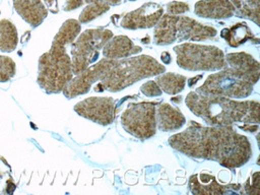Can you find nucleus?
Listing matches in <instances>:
<instances>
[{"label":"nucleus","instance_id":"obj_1","mask_svg":"<svg viewBox=\"0 0 260 195\" xmlns=\"http://www.w3.org/2000/svg\"><path fill=\"white\" fill-rule=\"evenodd\" d=\"M191 122L187 129L169 138V144L179 152L214 160L229 169L242 167L252 157L249 139L232 126H202Z\"/></svg>","mask_w":260,"mask_h":195},{"label":"nucleus","instance_id":"obj_2","mask_svg":"<svg viewBox=\"0 0 260 195\" xmlns=\"http://www.w3.org/2000/svg\"><path fill=\"white\" fill-rule=\"evenodd\" d=\"M185 103L195 116L210 126H232L239 122L259 123L260 104L255 100L236 101L221 95L190 91Z\"/></svg>","mask_w":260,"mask_h":195},{"label":"nucleus","instance_id":"obj_3","mask_svg":"<svg viewBox=\"0 0 260 195\" xmlns=\"http://www.w3.org/2000/svg\"><path fill=\"white\" fill-rule=\"evenodd\" d=\"M165 71L166 67L148 55L118 59L105 72L93 89L118 92L139 80L159 75Z\"/></svg>","mask_w":260,"mask_h":195},{"label":"nucleus","instance_id":"obj_4","mask_svg":"<svg viewBox=\"0 0 260 195\" xmlns=\"http://www.w3.org/2000/svg\"><path fill=\"white\" fill-rule=\"evenodd\" d=\"M71 57L66 46L53 40L51 48L39 59L38 83L47 93L62 92L73 78Z\"/></svg>","mask_w":260,"mask_h":195},{"label":"nucleus","instance_id":"obj_5","mask_svg":"<svg viewBox=\"0 0 260 195\" xmlns=\"http://www.w3.org/2000/svg\"><path fill=\"white\" fill-rule=\"evenodd\" d=\"M179 67L189 71H216L226 66L223 52L209 45L184 43L174 47Z\"/></svg>","mask_w":260,"mask_h":195},{"label":"nucleus","instance_id":"obj_6","mask_svg":"<svg viewBox=\"0 0 260 195\" xmlns=\"http://www.w3.org/2000/svg\"><path fill=\"white\" fill-rule=\"evenodd\" d=\"M254 85L234 68L224 67L222 70L220 69L218 72L210 74L195 91L201 94L243 99L253 92Z\"/></svg>","mask_w":260,"mask_h":195},{"label":"nucleus","instance_id":"obj_7","mask_svg":"<svg viewBox=\"0 0 260 195\" xmlns=\"http://www.w3.org/2000/svg\"><path fill=\"white\" fill-rule=\"evenodd\" d=\"M113 36V32L106 28H91L81 32L71 48L73 74L77 75L93 64L99 58L100 50Z\"/></svg>","mask_w":260,"mask_h":195},{"label":"nucleus","instance_id":"obj_8","mask_svg":"<svg viewBox=\"0 0 260 195\" xmlns=\"http://www.w3.org/2000/svg\"><path fill=\"white\" fill-rule=\"evenodd\" d=\"M158 102L131 103L121 116V124L130 135L145 140L156 132L155 111Z\"/></svg>","mask_w":260,"mask_h":195},{"label":"nucleus","instance_id":"obj_9","mask_svg":"<svg viewBox=\"0 0 260 195\" xmlns=\"http://www.w3.org/2000/svg\"><path fill=\"white\" fill-rule=\"evenodd\" d=\"M74 111L85 119L107 126L114 122L118 108L116 101L111 96H90L78 102Z\"/></svg>","mask_w":260,"mask_h":195},{"label":"nucleus","instance_id":"obj_10","mask_svg":"<svg viewBox=\"0 0 260 195\" xmlns=\"http://www.w3.org/2000/svg\"><path fill=\"white\" fill-rule=\"evenodd\" d=\"M115 60L116 59L103 58L99 62L93 63L69 81L62 90L63 94L67 99H72L87 93L91 85L101 80L102 76L113 65Z\"/></svg>","mask_w":260,"mask_h":195},{"label":"nucleus","instance_id":"obj_11","mask_svg":"<svg viewBox=\"0 0 260 195\" xmlns=\"http://www.w3.org/2000/svg\"><path fill=\"white\" fill-rule=\"evenodd\" d=\"M164 13L162 7L154 2H147L141 7L128 12L121 20V26L127 29L150 28L155 26Z\"/></svg>","mask_w":260,"mask_h":195},{"label":"nucleus","instance_id":"obj_12","mask_svg":"<svg viewBox=\"0 0 260 195\" xmlns=\"http://www.w3.org/2000/svg\"><path fill=\"white\" fill-rule=\"evenodd\" d=\"M217 31L214 27L203 25L195 19L188 16H179L177 21V41H204L212 39Z\"/></svg>","mask_w":260,"mask_h":195},{"label":"nucleus","instance_id":"obj_13","mask_svg":"<svg viewBox=\"0 0 260 195\" xmlns=\"http://www.w3.org/2000/svg\"><path fill=\"white\" fill-rule=\"evenodd\" d=\"M225 57L226 64L241 73L248 81L256 84L259 80L260 65L259 62L250 54L245 52L229 53Z\"/></svg>","mask_w":260,"mask_h":195},{"label":"nucleus","instance_id":"obj_14","mask_svg":"<svg viewBox=\"0 0 260 195\" xmlns=\"http://www.w3.org/2000/svg\"><path fill=\"white\" fill-rule=\"evenodd\" d=\"M194 12L203 18L224 19L235 14V8L230 0H200L195 3Z\"/></svg>","mask_w":260,"mask_h":195},{"label":"nucleus","instance_id":"obj_15","mask_svg":"<svg viewBox=\"0 0 260 195\" xmlns=\"http://www.w3.org/2000/svg\"><path fill=\"white\" fill-rule=\"evenodd\" d=\"M142 51V48L136 46L126 36L112 37L103 48V56L107 59H123L136 55Z\"/></svg>","mask_w":260,"mask_h":195},{"label":"nucleus","instance_id":"obj_16","mask_svg":"<svg viewBox=\"0 0 260 195\" xmlns=\"http://www.w3.org/2000/svg\"><path fill=\"white\" fill-rule=\"evenodd\" d=\"M18 15L30 26L37 27L48 15V10L41 0H13Z\"/></svg>","mask_w":260,"mask_h":195},{"label":"nucleus","instance_id":"obj_17","mask_svg":"<svg viewBox=\"0 0 260 195\" xmlns=\"http://www.w3.org/2000/svg\"><path fill=\"white\" fill-rule=\"evenodd\" d=\"M156 127L160 131H176L184 126L186 119L182 112L170 104H159L155 111Z\"/></svg>","mask_w":260,"mask_h":195},{"label":"nucleus","instance_id":"obj_18","mask_svg":"<svg viewBox=\"0 0 260 195\" xmlns=\"http://www.w3.org/2000/svg\"><path fill=\"white\" fill-rule=\"evenodd\" d=\"M189 188L193 194L200 195H220L228 191L226 186L220 185L212 175L206 173L192 175L189 179Z\"/></svg>","mask_w":260,"mask_h":195},{"label":"nucleus","instance_id":"obj_19","mask_svg":"<svg viewBox=\"0 0 260 195\" xmlns=\"http://www.w3.org/2000/svg\"><path fill=\"white\" fill-rule=\"evenodd\" d=\"M179 16L173 14L161 15L155 24L153 31V42L158 46H167L177 41V21Z\"/></svg>","mask_w":260,"mask_h":195},{"label":"nucleus","instance_id":"obj_20","mask_svg":"<svg viewBox=\"0 0 260 195\" xmlns=\"http://www.w3.org/2000/svg\"><path fill=\"white\" fill-rule=\"evenodd\" d=\"M220 36L233 48H237L247 41L254 39L251 28L245 22H240L233 25L231 28L222 29Z\"/></svg>","mask_w":260,"mask_h":195},{"label":"nucleus","instance_id":"obj_21","mask_svg":"<svg viewBox=\"0 0 260 195\" xmlns=\"http://www.w3.org/2000/svg\"><path fill=\"white\" fill-rule=\"evenodd\" d=\"M161 91L168 94H177L182 91L186 85L187 78L177 73H161L155 79Z\"/></svg>","mask_w":260,"mask_h":195},{"label":"nucleus","instance_id":"obj_22","mask_svg":"<svg viewBox=\"0 0 260 195\" xmlns=\"http://www.w3.org/2000/svg\"><path fill=\"white\" fill-rule=\"evenodd\" d=\"M18 43L17 29L15 25L7 20H0V51L10 53L16 49Z\"/></svg>","mask_w":260,"mask_h":195},{"label":"nucleus","instance_id":"obj_23","mask_svg":"<svg viewBox=\"0 0 260 195\" xmlns=\"http://www.w3.org/2000/svg\"><path fill=\"white\" fill-rule=\"evenodd\" d=\"M239 17L247 18L260 25L259 22V0H230Z\"/></svg>","mask_w":260,"mask_h":195},{"label":"nucleus","instance_id":"obj_24","mask_svg":"<svg viewBox=\"0 0 260 195\" xmlns=\"http://www.w3.org/2000/svg\"><path fill=\"white\" fill-rule=\"evenodd\" d=\"M109 9H110V6L105 3H99V2L89 3L85 8H83L81 13L79 14L78 21L80 23H87L95 19L96 17L103 15L104 13H106L107 11H109Z\"/></svg>","mask_w":260,"mask_h":195},{"label":"nucleus","instance_id":"obj_25","mask_svg":"<svg viewBox=\"0 0 260 195\" xmlns=\"http://www.w3.org/2000/svg\"><path fill=\"white\" fill-rule=\"evenodd\" d=\"M16 65L14 61L7 56L0 55V82H7L14 77Z\"/></svg>","mask_w":260,"mask_h":195},{"label":"nucleus","instance_id":"obj_26","mask_svg":"<svg viewBox=\"0 0 260 195\" xmlns=\"http://www.w3.org/2000/svg\"><path fill=\"white\" fill-rule=\"evenodd\" d=\"M246 193L249 195H259L260 194V179L259 172H254L245 183Z\"/></svg>","mask_w":260,"mask_h":195},{"label":"nucleus","instance_id":"obj_27","mask_svg":"<svg viewBox=\"0 0 260 195\" xmlns=\"http://www.w3.org/2000/svg\"><path fill=\"white\" fill-rule=\"evenodd\" d=\"M141 92L146 96H158L161 94V89L155 80H149L140 86Z\"/></svg>","mask_w":260,"mask_h":195},{"label":"nucleus","instance_id":"obj_28","mask_svg":"<svg viewBox=\"0 0 260 195\" xmlns=\"http://www.w3.org/2000/svg\"><path fill=\"white\" fill-rule=\"evenodd\" d=\"M167 10L169 14L177 15V14H181L186 11H189V5L184 2L172 1L167 4Z\"/></svg>","mask_w":260,"mask_h":195},{"label":"nucleus","instance_id":"obj_29","mask_svg":"<svg viewBox=\"0 0 260 195\" xmlns=\"http://www.w3.org/2000/svg\"><path fill=\"white\" fill-rule=\"evenodd\" d=\"M84 3L83 0H67L66 3L63 6V9L65 11H70L73 9H77L78 7L82 6Z\"/></svg>","mask_w":260,"mask_h":195},{"label":"nucleus","instance_id":"obj_30","mask_svg":"<svg viewBox=\"0 0 260 195\" xmlns=\"http://www.w3.org/2000/svg\"><path fill=\"white\" fill-rule=\"evenodd\" d=\"M85 3L89 4L92 2H99V3H105L109 6H116L121 4V0H83Z\"/></svg>","mask_w":260,"mask_h":195},{"label":"nucleus","instance_id":"obj_31","mask_svg":"<svg viewBox=\"0 0 260 195\" xmlns=\"http://www.w3.org/2000/svg\"><path fill=\"white\" fill-rule=\"evenodd\" d=\"M238 127L249 132H255L259 128L258 124H253V123H245L244 125H238Z\"/></svg>","mask_w":260,"mask_h":195},{"label":"nucleus","instance_id":"obj_32","mask_svg":"<svg viewBox=\"0 0 260 195\" xmlns=\"http://www.w3.org/2000/svg\"><path fill=\"white\" fill-rule=\"evenodd\" d=\"M45 3L47 4L48 9L53 12V13H57L58 12V3L57 0H44Z\"/></svg>","mask_w":260,"mask_h":195},{"label":"nucleus","instance_id":"obj_33","mask_svg":"<svg viewBox=\"0 0 260 195\" xmlns=\"http://www.w3.org/2000/svg\"><path fill=\"white\" fill-rule=\"evenodd\" d=\"M160 58H161V60H162V62H164L165 64H169V63L172 61V58H171V56H170V54H169L168 52L161 53Z\"/></svg>","mask_w":260,"mask_h":195},{"label":"nucleus","instance_id":"obj_34","mask_svg":"<svg viewBox=\"0 0 260 195\" xmlns=\"http://www.w3.org/2000/svg\"><path fill=\"white\" fill-rule=\"evenodd\" d=\"M202 77V75H198V76H196V77H194V78H191V79H189V81H188V85L191 87L194 83H196L197 82V80L198 79H200Z\"/></svg>","mask_w":260,"mask_h":195},{"label":"nucleus","instance_id":"obj_35","mask_svg":"<svg viewBox=\"0 0 260 195\" xmlns=\"http://www.w3.org/2000/svg\"><path fill=\"white\" fill-rule=\"evenodd\" d=\"M129 1H135V0H129Z\"/></svg>","mask_w":260,"mask_h":195}]
</instances>
